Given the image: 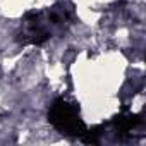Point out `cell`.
<instances>
[{"instance_id":"7a4b0ae2","label":"cell","mask_w":146,"mask_h":146,"mask_svg":"<svg viewBox=\"0 0 146 146\" xmlns=\"http://www.w3.org/2000/svg\"><path fill=\"white\" fill-rule=\"evenodd\" d=\"M113 122H115L117 131H120V132H127V131H131L132 127H136V125L141 122V119H139V115H129V117L119 115V117H115Z\"/></svg>"},{"instance_id":"6da1fadb","label":"cell","mask_w":146,"mask_h":146,"mask_svg":"<svg viewBox=\"0 0 146 146\" xmlns=\"http://www.w3.org/2000/svg\"><path fill=\"white\" fill-rule=\"evenodd\" d=\"M48 120L53 124L55 129H58L60 132L69 134V136H79L81 137L88 131L78 115V107L72 105V103H67L62 98L53 102V105L48 112Z\"/></svg>"}]
</instances>
